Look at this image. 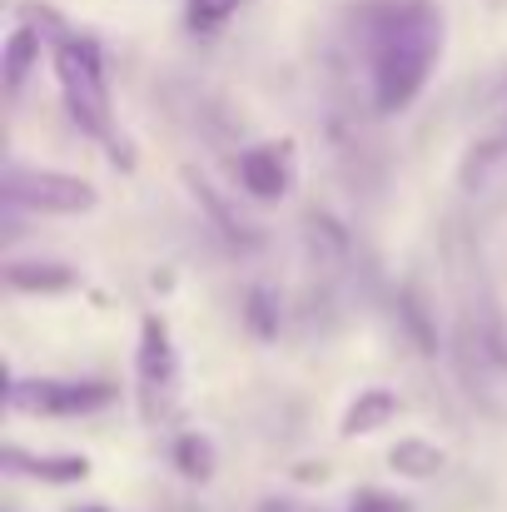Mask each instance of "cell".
<instances>
[{"mask_svg": "<svg viewBox=\"0 0 507 512\" xmlns=\"http://www.w3.org/2000/svg\"><path fill=\"white\" fill-rule=\"evenodd\" d=\"M443 50V15L428 0H398L373 15V105L378 115L408 110Z\"/></svg>", "mask_w": 507, "mask_h": 512, "instance_id": "cell-1", "label": "cell"}, {"mask_svg": "<svg viewBox=\"0 0 507 512\" xmlns=\"http://www.w3.org/2000/svg\"><path fill=\"white\" fill-rule=\"evenodd\" d=\"M55 80H60L70 120L85 135L110 140V80H105V55L90 35H60L55 40Z\"/></svg>", "mask_w": 507, "mask_h": 512, "instance_id": "cell-2", "label": "cell"}, {"mask_svg": "<svg viewBox=\"0 0 507 512\" xmlns=\"http://www.w3.org/2000/svg\"><path fill=\"white\" fill-rule=\"evenodd\" d=\"M115 403L110 383H80V378H10L5 408L35 413V418H80Z\"/></svg>", "mask_w": 507, "mask_h": 512, "instance_id": "cell-3", "label": "cell"}, {"mask_svg": "<svg viewBox=\"0 0 507 512\" xmlns=\"http://www.w3.org/2000/svg\"><path fill=\"white\" fill-rule=\"evenodd\" d=\"M0 189H5V204H20V209H35V214H90L95 199H100L80 174L20 170V165L5 170Z\"/></svg>", "mask_w": 507, "mask_h": 512, "instance_id": "cell-4", "label": "cell"}, {"mask_svg": "<svg viewBox=\"0 0 507 512\" xmlns=\"http://www.w3.org/2000/svg\"><path fill=\"white\" fill-rule=\"evenodd\" d=\"M174 388H179V358H174V339H169V324L160 314H150L140 324V403H145V418H165L169 403H174Z\"/></svg>", "mask_w": 507, "mask_h": 512, "instance_id": "cell-5", "label": "cell"}, {"mask_svg": "<svg viewBox=\"0 0 507 512\" xmlns=\"http://www.w3.org/2000/svg\"><path fill=\"white\" fill-rule=\"evenodd\" d=\"M234 174H239V184H244L249 199H259V204L284 199L289 184H294L289 145H254V150H244V155L234 160Z\"/></svg>", "mask_w": 507, "mask_h": 512, "instance_id": "cell-6", "label": "cell"}, {"mask_svg": "<svg viewBox=\"0 0 507 512\" xmlns=\"http://www.w3.org/2000/svg\"><path fill=\"white\" fill-rule=\"evenodd\" d=\"M0 468L5 473H25V478H40V483H55V488H65V483H85L90 478V458L85 453H25V448H5L0 453Z\"/></svg>", "mask_w": 507, "mask_h": 512, "instance_id": "cell-7", "label": "cell"}, {"mask_svg": "<svg viewBox=\"0 0 507 512\" xmlns=\"http://www.w3.org/2000/svg\"><path fill=\"white\" fill-rule=\"evenodd\" d=\"M5 284L15 294H70L80 284V269L55 259H25V264H5Z\"/></svg>", "mask_w": 507, "mask_h": 512, "instance_id": "cell-8", "label": "cell"}, {"mask_svg": "<svg viewBox=\"0 0 507 512\" xmlns=\"http://www.w3.org/2000/svg\"><path fill=\"white\" fill-rule=\"evenodd\" d=\"M403 413V398L393 393V388H363L353 403H348V413H343V438H363V433H378V428H388L393 418Z\"/></svg>", "mask_w": 507, "mask_h": 512, "instance_id": "cell-9", "label": "cell"}, {"mask_svg": "<svg viewBox=\"0 0 507 512\" xmlns=\"http://www.w3.org/2000/svg\"><path fill=\"white\" fill-rule=\"evenodd\" d=\"M35 65H40V30H35V25H15V30L5 35V50H0L5 90H10V95H20Z\"/></svg>", "mask_w": 507, "mask_h": 512, "instance_id": "cell-10", "label": "cell"}, {"mask_svg": "<svg viewBox=\"0 0 507 512\" xmlns=\"http://www.w3.org/2000/svg\"><path fill=\"white\" fill-rule=\"evenodd\" d=\"M388 463H393V473H403V478H433L448 458H443V448H438V443L398 438V443H393V453H388Z\"/></svg>", "mask_w": 507, "mask_h": 512, "instance_id": "cell-11", "label": "cell"}, {"mask_svg": "<svg viewBox=\"0 0 507 512\" xmlns=\"http://www.w3.org/2000/svg\"><path fill=\"white\" fill-rule=\"evenodd\" d=\"M174 468H179L189 483L214 478V443H209L204 433H184V438L174 443Z\"/></svg>", "mask_w": 507, "mask_h": 512, "instance_id": "cell-12", "label": "cell"}, {"mask_svg": "<svg viewBox=\"0 0 507 512\" xmlns=\"http://www.w3.org/2000/svg\"><path fill=\"white\" fill-rule=\"evenodd\" d=\"M189 184H194V199H199V204L209 209V219L219 224V234H224V239H234V244H254V234H249V224H239V219L229 214V204H224V199L214 194V184H209V179H199V174H189Z\"/></svg>", "mask_w": 507, "mask_h": 512, "instance_id": "cell-13", "label": "cell"}, {"mask_svg": "<svg viewBox=\"0 0 507 512\" xmlns=\"http://www.w3.org/2000/svg\"><path fill=\"white\" fill-rule=\"evenodd\" d=\"M239 5H244V0H184V25H189L194 35H214V30H224V25L234 20Z\"/></svg>", "mask_w": 507, "mask_h": 512, "instance_id": "cell-14", "label": "cell"}, {"mask_svg": "<svg viewBox=\"0 0 507 512\" xmlns=\"http://www.w3.org/2000/svg\"><path fill=\"white\" fill-rule=\"evenodd\" d=\"M244 319H249V329H254L259 339H274V334H279V299H274L269 289H249Z\"/></svg>", "mask_w": 507, "mask_h": 512, "instance_id": "cell-15", "label": "cell"}, {"mask_svg": "<svg viewBox=\"0 0 507 512\" xmlns=\"http://www.w3.org/2000/svg\"><path fill=\"white\" fill-rule=\"evenodd\" d=\"M348 512H408V503L393 498V493H378V488H358Z\"/></svg>", "mask_w": 507, "mask_h": 512, "instance_id": "cell-16", "label": "cell"}, {"mask_svg": "<svg viewBox=\"0 0 507 512\" xmlns=\"http://www.w3.org/2000/svg\"><path fill=\"white\" fill-rule=\"evenodd\" d=\"M403 319L413 324V334H418V343H423V353H438V348H433V334H428V314H423L418 294H403Z\"/></svg>", "mask_w": 507, "mask_h": 512, "instance_id": "cell-17", "label": "cell"}, {"mask_svg": "<svg viewBox=\"0 0 507 512\" xmlns=\"http://www.w3.org/2000/svg\"><path fill=\"white\" fill-rule=\"evenodd\" d=\"M80 512H105V508H80Z\"/></svg>", "mask_w": 507, "mask_h": 512, "instance_id": "cell-18", "label": "cell"}]
</instances>
